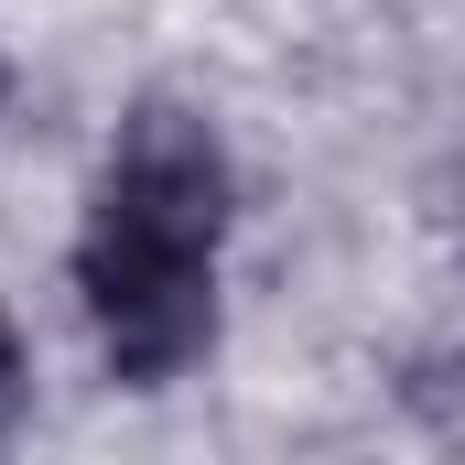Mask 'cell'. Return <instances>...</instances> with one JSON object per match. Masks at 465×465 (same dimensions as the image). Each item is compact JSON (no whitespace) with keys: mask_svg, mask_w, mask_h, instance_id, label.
<instances>
[{"mask_svg":"<svg viewBox=\"0 0 465 465\" xmlns=\"http://www.w3.org/2000/svg\"><path fill=\"white\" fill-rule=\"evenodd\" d=\"M98 217H130V228L217 249V228H228V152H217V130L184 109V98H141V109L119 119Z\"/></svg>","mask_w":465,"mask_h":465,"instance_id":"cell-2","label":"cell"},{"mask_svg":"<svg viewBox=\"0 0 465 465\" xmlns=\"http://www.w3.org/2000/svg\"><path fill=\"white\" fill-rule=\"evenodd\" d=\"M76 292L98 314L109 368L141 379V390H163L173 368H195L217 347V249H195V238H152L130 217H87Z\"/></svg>","mask_w":465,"mask_h":465,"instance_id":"cell-1","label":"cell"},{"mask_svg":"<svg viewBox=\"0 0 465 465\" xmlns=\"http://www.w3.org/2000/svg\"><path fill=\"white\" fill-rule=\"evenodd\" d=\"M22 401H33V368H22V336L0 325V433L22 422Z\"/></svg>","mask_w":465,"mask_h":465,"instance_id":"cell-3","label":"cell"},{"mask_svg":"<svg viewBox=\"0 0 465 465\" xmlns=\"http://www.w3.org/2000/svg\"><path fill=\"white\" fill-rule=\"evenodd\" d=\"M0 98H11V54H0Z\"/></svg>","mask_w":465,"mask_h":465,"instance_id":"cell-4","label":"cell"}]
</instances>
